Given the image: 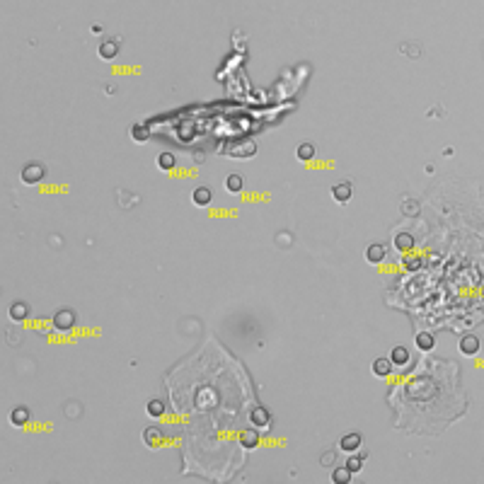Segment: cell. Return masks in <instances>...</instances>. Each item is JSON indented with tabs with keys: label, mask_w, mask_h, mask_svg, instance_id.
Wrapping results in <instances>:
<instances>
[{
	"label": "cell",
	"mask_w": 484,
	"mask_h": 484,
	"mask_svg": "<svg viewBox=\"0 0 484 484\" xmlns=\"http://www.w3.org/2000/svg\"><path fill=\"white\" fill-rule=\"evenodd\" d=\"M257 153V143L252 138H238L228 146V155L235 160H247V157H255Z\"/></svg>",
	"instance_id": "cell-1"
},
{
	"label": "cell",
	"mask_w": 484,
	"mask_h": 484,
	"mask_svg": "<svg viewBox=\"0 0 484 484\" xmlns=\"http://www.w3.org/2000/svg\"><path fill=\"white\" fill-rule=\"evenodd\" d=\"M44 174H46V167L41 163H27L25 167H22L19 177H22V182L25 184H39L41 179H44Z\"/></svg>",
	"instance_id": "cell-2"
},
{
	"label": "cell",
	"mask_w": 484,
	"mask_h": 484,
	"mask_svg": "<svg viewBox=\"0 0 484 484\" xmlns=\"http://www.w3.org/2000/svg\"><path fill=\"white\" fill-rule=\"evenodd\" d=\"M75 312L71 310V308H63V310H58L54 315V327L56 329H61V332H68V329H73L75 327Z\"/></svg>",
	"instance_id": "cell-3"
},
{
	"label": "cell",
	"mask_w": 484,
	"mask_h": 484,
	"mask_svg": "<svg viewBox=\"0 0 484 484\" xmlns=\"http://www.w3.org/2000/svg\"><path fill=\"white\" fill-rule=\"evenodd\" d=\"M97 54H100V58H104V61L117 58V54H119V41H117V39H102L100 46H97Z\"/></svg>",
	"instance_id": "cell-4"
},
{
	"label": "cell",
	"mask_w": 484,
	"mask_h": 484,
	"mask_svg": "<svg viewBox=\"0 0 484 484\" xmlns=\"http://www.w3.org/2000/svg\"><path fill=\"white\" fill-rule=\"evenodd\" d=\"M249 424L257 426V429L269 426V424H271V414H269V409H266V407H255V409L249 411Z\"/></svg>",
	"instance_id": "cell-5"
},
{
	"label": "cell",
	"mask_w": 484,
	"mask_h": 484,
	"mask_svg": "<svg viewBox=\"0 0 484 484\" xmlns=\"http://www.w3.org/2000/svg\"><path fill=\"white\" fill-rule=\"evenodd\" d=\"M479 347H482V341H479L477 334H465L460 339V354H465V356H475Z\"/></svg>",
	"instance_id": "cell-6"
},
{
	"label": "cell",
	"mask_w": 484,
	"mask_h": 484,
	"mask_svg": "<svg viewBox=\"0 0 484 484\" xmlns=\"http://www.w3.org/2000/svg\"><path fill=\"white\" fill-rule=\"evenodd\" d=\"M363 446V436L361 433H347V436H341V441H339V448L344 450V453H354V450H358V448Z\"/></svg>",
	"instance_id": "cell-7"
},
{
	"label": "cell",
	"mask_w": 484,
	"mask_h": 484,
	"mask_svg": "<svg viewBox=\"0 0 484 484\" xmlns=\"http://www.w3.org/2000/svg\"><path fill=\"white\" fill-rule=\"evenodd\" d=\"M332 196H334V201H339V203H349L351 196H354V189H351L349 182H339L332 187Z\"/></svg>",
	"instance_id": "cell-8"
},
{
	"label": "cell",
	"mask_w": 484,
	"mask_h": 484,
	"mask_svg": "<svg viewBox=\"0 0 484 484\" xmlns=\"http://www.w3.org/2000/svg\"><path fill=\"white\" fill-rule=\"evenodd\" d=\"M383 259H385V245L373 242V245L365 247V262H368V264H380Z\"/></svg>",
	"instance_id": "cell-9"
},
{
	"label": "cell",
	"mask_w": 484,
	"mask_h": 484,
	"mask_svg": "<svg viewBox=\"0 0 484 484\" xmlns=\"http://www.w3.org/2000/svg\"><path fill=\"white\" fill-rule=\"evenodd\" d=\"M192 201L196 203V206H201V209H206L211 201H213V192H211L209 187H196L192 194Z\"/></svg>",
	"instance_id": "cell-10"
},
{
	"label": "cell",
	"mask_w": 484,
	"mask_h": 484,
	"mask_svg": "<svg viewBox=\"0 0 484 484\" xmlns=\"http://www.w3.org/2000/svg\"><path fill=\"white\" fill-rule=\"evenodd\" d=\"M29 417H32V414H29V407L19 404V407H15V409L10 411V424H12V426H25L29 421Z\"/></svg>",
	"instance_id": "cell-11"
},
{
	"label": "cell",
	"mask_w": 484,
	"mask_h": 484,
	"mask_svg": "<svg viewBox=\"0 0 484 484\" xmlns=\"http://www.w3.org/2000/svg\"><path fill=\"white\" fill-rule=\"evenodd\" d=\"M414 344H417V349H421V351H431V349L436 347V337H433L431 332H419V334L414 337Z\"/></svg>",
	"instance_id": "cell-12"
},
{
	"label": "cell",
	"mask_w": 484,
	"mask_h": 484,
	"mask_svg": "<svg viewBox=\"0 0 484 484\" xmlns=\"http://www.w3.org/2000/svg\"><path fill=\"white\" fill-rule=\"evenodd\" d=\"M395 247H397V252H411L414 235H411V233H397V235H395Z\"/></svg>",
	"instance_id": "cell-13"
},
{
	"label": "cell",
	"mask_w": 484,
	"mask_h": 484,
	"mask_svg": "<svg viewBox=\"0 0 484 484\" xmlns=\"http://www.w3.org/2000/svg\"><path fill=\"white\" fill-rule=\"evenodd\" d=\"M373 373L378 375V378H387V375L393 373V361H390V358H375Z\"/></svg>",
	"instance_id": "cell-14"
},
{
	"label": "cell",
	"mask_w": 484,
	"mask_h": 484,
	"mask_svg": "<svg viewBox=\"0 0 484 484\" xmlns=\"http://www.w3.org/2000/svg\"><path fill=\"white\" fill-rule=\"evenodd\" d=\"M29 315V305L27 303H22V301H15L12 305H10V317L15 322H19V320H25Z\"/></svg>",
	"instance_id": "cell-15"
},
{
	"label": "cell",
	"mask_w": 484,
	"mask_h": 484,
	"mask_svg": "<svg viewBox=\"0 0 484 484\" xmlns=\"http://www.w3.org/2000/svg\"><path fill=\"white\" fill-rule=\"evenodd\" d=\"M390 361H393V365L409 363V351H407V347H395L393 351H390Z\"/></svg>",
	"instance_id": "cell-16"
},
{
	"label": "cell",
	"mask_w": 484,
	"mask_h": 484,
	"mask_svg": "<svg viewBox=\"0 0 484 484\" xmlns=\"http://www.w3.org/2000/svg\"><path fill=\"white\" fill-rule=\"evenodd\" d=\"M143 441H146V446L155 448L160 441H163V431L157 429V426H148L146 431H143Z\"/></svg>",
	"instance_id": "cell-17"
},
{
	"label": "cell",
	"mask_w": 484,
	"mask_h": 484,
	"mask_svg": "<svg viewBox=\"0 0 484 484\" xmlns=\"http://www.w3.org/2000/svg\"><path fill=\"white\" fill-rule=\"evenodd\" d=\"M351 475H354V472H351L347 465H344V467H334V470H332V482H334V484H349V482H351Z\"/></svg>",
	"instance_id": "cell-18"
},
{
	"label": "cell",
	"mask_w": 484,
	"mask_h": 484,
	"mask_svg": "<svg viewBox=\"0 0 484 484\" xmlns=\"http://www.w3.org/2000/svg\"><path fill=\"white\" fill-rule=\"evenodd\" d=\"M242 184H245L242 182V177L233 172V174H228V179H225V189H228L230 194H240L242 192Z\"/></svg>",
	"instance_id": "cell-19"
},
{
	"label": "cell",
	"mask_w": 484,
	"mask_h": 484,
	"mask_svg": "<svg viewBox=\"0 0 484 484\" xmlns=\"http://www.w3.org/2000/svg\"><path fill=\"white\" fill-rule=\"evenodd\" d=\"M131 138H133L136 143H146L148 138H150V131H148V126H143V124H136V126H131Z\"/></svg>",
	"instance_id": "cell-20"
},
{
	"label": "cell",
	"mask_w": 484,
	"mask_h": 484,
	"mask_svg": "<svg viewBox=\"0 0 484 484\" xmlns=\"http://www.w3.org/2000/svg\"><path fill=\"white\" fill-rule=\"evenodd\" d=\"M174 163H177V160H174L172 153H160V155H157V167H160V170H165V172L174 170Z\"/></svg>",
	"instance_id": "cell-21"
},
{
	"label": "cell",
	"mask_w": 484,
	"mask_h": 484,
	"mask_svg": "<svg viewBox=\"0 0 484 484\" xmlns=\"http://www.w3.org/2000/svg\"><path fill=\"white\" fill-rule=\"evenodd\" d=\"M295 155L301 157L303 163H308V160H312V157H315V146H312V143H301V146H298V150H295Z\"/></svg>",
	"instance_id": "cell-22"
},
{
	"label": "cell",
	"mask_w": 484,
	"mask_h": 484,
	"mask_svg": "<svg viewBox=\"0 0 484 484\" xmlns=\"http://www.w3.org/2000/svg\"><path fill=\"white\" fill-rule=\"evenodd\" d=\"M240 443H242L245 448H255L257 443H259V436H257V431H252V429L242 431V436H240Z\"/></svg>",
	"instance_id": "cell-23"
},
{
	"label": "cell",
	"mask_w": 484,
	"mask_h": 484,
	"mask_svg": "<svg viewBox=\"0 0 484 484\" xmlns=\"http://www.w3.org/2000/svg\"><path fill=\"white\" fill-rule=\"evenodd\" d=\"M148 414H150V417H163L165 414L163 400H150V402H148Z\"/></svg>",
	"instance_id": "cell-24"
},
{
	"label": "cell",
	"mask_w": 484,
	"mask_h": 484,
	"mask_svg": "<svg viewBox=\"0 0 484 484\" xmlns=\"http://www.w3.org/2000/svg\"><path fill=\"white\" fill-rule=\"evenodd\" d=\"M363 460H365L363 455H361V457L351 455V457H349V460H347V467H349V470H351V472H361V467H363Z\"/></svg>",
	"instance_id": "cell-25"
},
{
	"label": "cell",
	"mask_w": 484,
	"mask_h": 484,
	"mask_svg": "<svg viewBox=\"0 0 484 484\" xmlns=\"http://www.w3.org/2000/svg\"><path fill=\"white\" fill-rule=\"evenodd\" d=\"M402 211L407 213V216H417V213H419V203H417V201H407L402 206Z\"/></svg>",
	"instance_id": "cell-26"
},
{
	"label": "cell",
	"mask_w": 484,
	"mask_h": 484,
	"mask_svg": "<svg viewBox=\"0 0 484 484\" xmlns=\"http://www.w3.org/2000/svg\"><path fill=\"white\" fill-rule=\"evenodd\" d=\"M329 463H334V453H325L322 455V465H329Z\"/></svg>",
	"instance_id": "cell-27"
},
{
	"label": "cell",
	"mask_w": 484,
	"mask_h": 484,
	"mask_svg": "<svg viewBox=\"0 0 484 484\" xmlns=\"http://www.w3.org/2000/svg\"><path fill=\"white\" fill-rule=\"evenodd\" d=\"M419 264H421L419 259H411V262H409V269H417V266H419Z\"/></svg>",
	"instance_id": "cell-28"
}]
</instances>
